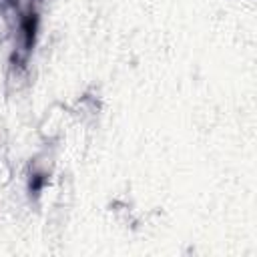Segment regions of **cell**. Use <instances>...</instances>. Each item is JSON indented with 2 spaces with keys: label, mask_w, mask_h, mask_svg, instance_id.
<instances>
[{
  "label": "cell",
  "mask_w": 257,
  "mask_h": 257,
  "mask_svg": "<svg viewBox=\"0 0 257 257\" xmlns=\"http://www.w3.org/2000/svg\"><path fill=\"white\" fill-rule=\"evenodd\" d=\"M28 80H30L28 66L24 62L10 60L8 62V68H6V88L10 92H20L28 84Z\"/></svg>",
  "instance_id": "obj_1"
},
{
  "label": "cell",
  "mask_w": 257,
  "mask_h": 257,
  "mask_svg": "<svg viewBox=\"0 0 257 257\" xmlns=\"http://www.w3.org/2000/svg\"><path fill=\"white\" fill-rule=\"evenodd\" d=\"M10 6L20 14V16H28V14H36L40 0H10Z\"/></svg>",
  "instance_id": "obj_2"
}]
</instances>
